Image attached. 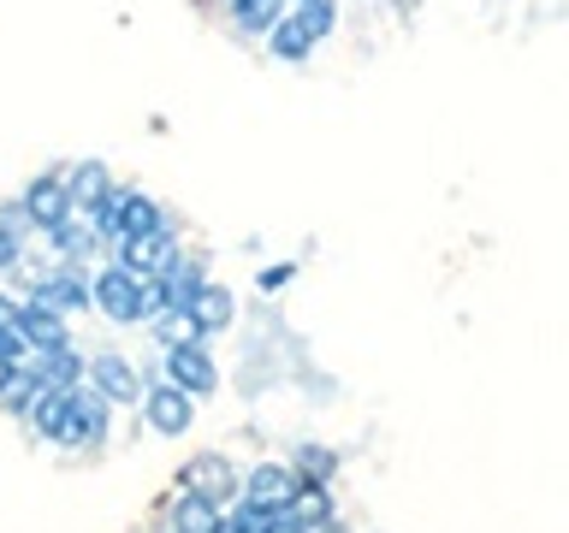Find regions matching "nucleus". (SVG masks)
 Wrapping results in <instances>:
<instances>
[{
	"mask_svg": "<svg viewBox=\"0 0 569 533\" xmlns=\"http://www.w3.org/2000/svg\"><path fill=\"white\" fill-rule=\"evenodd\" d=\"M89 302L113 320V326H149V320L160 314V284L154 279H131L124 266H107V273H96V284H89Z\"/></svg>",
	"mask_w": 569,
	"mask_h": 533,
	"instance_id": "nucleus-1",
	"label": "nucleus"
},
{
	"mask_svg": "<svg viewBox=\"0 0 569 533\" xmlns=\"http://www.w3.org/2000/svg\"><path fill=\"white\" fill-rule=\"evenodd\" d=\"M137 403H142V421H149L160 439H184L190 421H196V398H184V391L167 385V380H160V385H142Z\"/></svg>",
	"mask_w": 569,
	"mask_h": 533,
	"instance_id": "nucleus-2",
	"label": "nucleus"
},
{
	"mask_svg": "<svg viewBox=\"0 0 569 533\" xmlns=\"http://www.w3.org/2000/svg\"><path fill=\"white\" fill-rule=\"evenodd\" d=\"M18 208H24L30 231H60V225L71 220V213H78V208H71V195H66V167L36 178V184L24 190V202H18Z\"/></svg>",
	"mask_w": 569,
	"mask_h": 533,
	"instance_id": "nucleus-3",
	"label": "nucleus"
},
{
	"mask_svg": "<svg viewBox=\"0 0 569 533\" xmlns=\"http://www.w3.org/2000/svg\"><path fill=\"white\" fill-rule=\"evenodd\" d=\"M83 385H89V391H101L107 403H137L149 380H142V373H137L131 362H124V355L101 350L96 362H83Z\"/></svg>",
	"mask_w": 569,
	"mask_h": 533,
	"instance_id": "nucleus-4",
	"label": "nucleus"
},
{
	"mask_svg": "<svg viewBox=\"0 0 569 533\" xmlns=\"http://www.w3.org/2000/svg\"><path fill=\"white\" fill-rule=\"evenodd\" d=\"M184 492L220 510L226 497L238 492V469H231V462H226L220 451H202V456H190V462H184Z\"/></svg>",
	"mask_w": 569,
	"mask_h": 533,
	"instance_id": "nucleus-5",
	"label": "nucleus"
},
{
	"mask_svg": "<svg viewBox=\"0 0 569 533\" xmlns=\"http://www.w3.org/2000/svg\"><path fill=\"white\" fill-rule=\"evenodd\" d=\"M178 255H184V249H178L172 231H154V238L119 243V261H113V266H124L131 279H160V273H167V266H172Z\"/></svg>",
	"mask_w": 569,
	"mask_h": 533,
	"instance_id": "nucleus-6",
	"label": "nucleus"
},
{
	"mask_svg": "<svg viewBox=\"0 0 569 533\" xmlns=\"http://www.w3.org/2000/svg\"><path fill=\"white\" fill-rule=\"evenodd\" d=\"M107 403L101 391H89V385H71V415H66V433L60 444H101L107 439Z\"/></svg>",
	"mask_w": 569,
	"mask_h": 533,
	"instance_id": "nucleus-7",
	"label": "nucleus"
},
{
	"mask_svg": "<svg viewBox=\"0 0 569 533\" xmlns=\"http://www.w3.org/2000/svg\"><path fill=\"white\" fill-rule=\"evenodd\" d=\"M167 385H178L184 398H208L220 385V373H213L202 344H178V350H167Z\"/></svg>",
	"mask_w": 569,
	"mask_h": 533,
	"instance_id": "nucleus-8",
	"label": "nucleus"
},
{
	"mask_svg": "<svg viewBox=\"0 0 569 533\" xmlns=\"http://www.w3.org/2000/svg\"><path fill=\"white\" fill-rule=\"evenodd\" d=\"M12 326H18V338H24V344H30L36 355H48V350H66V344H71V332H66V314L42 309V302H18Z\"/></svg>",
	"mask_w": 569,
	"mask_h": 533,
	"instance_id": "nucleus-9",
	"label": "nucleus"
},
{
	"mask_svg": "<svg viewBox=\"0 0 569 533\" xmlns=\"http://www.w3.org/2000/svg\"><path fill=\"white\" fill-rule=\"evenodd\" d=\"M30 302H42V309H53V314H78V309H89V279L78 273V266H53V273L36 279Z\"/></svg>",
	"mask_w": 569,
	"mask_h": 533,
	"instance_id": "nucleus-10",
	"label": "nucleus"
},
{
	"mask_svg": "<svg viewBox=\"0 0 569 533\" xmlns=\"http://www.w3.org/2000/svg\"><path fill=\"white\" fill-rule=\"evenodd\" d=\"M291 492H297V474L284 469V462H261V469L243 480V504H256V510H284Z\"/></svg>",
	"mask_w": 569,
	"mask_h": 533,
	"instance_id": "nucleus-11",
	"label": "nucleus"
},
{
	"mask_svg": "<svg viewBox=\"0 0 569 533\" xmlns=\"http://www.w3.org/2000/svg\"><path fill=\"white\" fill-rule=\"evenodd\" d=\"M284 515H291L297 527L332 522V486H327V480H297V492L284 497Z\"/></svg>",
	"mask_w": 569,
	"mask_h": 533,
	"instance_id": "nucleus-12",
	"label": "nucleus"
},
{
	"mask_svg": "<svg viewBox=\"0 0 569 533\" xmlns=\"http://www.w3.org/2000/svg\"><path fill=\"white\" fill-rule=\"evenodd\" d=\"M231 314H238V296H231L226 284H202V291H196V302H190V320H196V332H202V338L226 332Z\"/></svg>",
	"mask_w": 569,
	"mask_h": 533,
	"instance_id": "nucleus-13",
	"label": "nucleus"
},
{
	"mask_svg": "<svg viewBox=\"0 0 569 533\" xmlns=\"http://www.w3.org/2000/svg\"><path fill=\"white\" fill-rule=\"evenodd\" d=\"M107 190H113V178H107V167H101L96 154L78 160V167H66V195H71V208H83V213H89Z\"/></svg>",
	"mask_w": 569,
	"mask_h": 533,
	"instance_id": "nucleus-14",
	"label": "nucleus"
},
{
	"mask_svg": "<svg viewBox=\"0 0 569 533\" xmlns=\"http://www.w3.org/2000/svg\"><path fill=\"white\" fill-rule=\"evenodd\" d=\"M66 415H71V385H42L24 421H30L42 439H60V433H66Z\"/></svg>",
	"mask_w": 569,
	"mask_h": 533,
	"instance_id": "nucleus-15",
	"label": "nucleus"
},
{
	"mask_svg": "<svg viewBox=\"0 0 569 533\" xmlns=\"http://www.w3.org/2000/svg\"><path fill=\"white\" fill-rule=\"evenodd\" d=\"M154 231H172V220L160 213V202H149V195H131V208H124L119 220V243H137V238H154Z\"/></svg>",
	"mask_w": 569,
	"mask_h": 533,
	"instance_id": "nucleus-16",
	"label": "nucleus"
},
{
	"mask_svg": "<svg viewBox=\"0 0 569 533\" xmlns=\"http://www.w3.org/2000/svg\"><path fill=\"white\" fill-rule=\"evenodd\" d=\"M36 380H42V385H83V355L78 350H48V355H36Z\"/></svg>",
	"mask_w": 569,
	"mask_h": 533,
	"instance_id": "nucleus-17",
	"label": "nucleus"
},
{
	"mask_svg": "<svg viewBox=\"0 0 569 533\" xmlns=\"http://www.w3.org/2000/svg\"><path fill=\"white\" fill-rule=\"evenodd\" d=\"M48 238L60 243V255H66V261H83L89 249H96V238H101V231H96V220H89V213L78 208V213H71V220H66L60 231H48Z\"/></svg>",
	"mask_w": 569,
	"mask_h": 533,
	"instance_id": "nucleus-18",
	"label": "nucleus"
},
{
	"mask_svg": "<svg viewBox=\"0 0 569 533\" xmlns=\"http://www.w3.org/2000/svg\"><path fill=\"white\" fill-rule=\"evenodd\" d=\"M231 18L243 36H267L284 18V0H231Z\"/></svg>",
	"mask_w": 569,
	"mask_h": 533,
	"instance_id": "nucleus-19",
	"label": "nucleus"
},
{
	"mask_svg": "<svg viewBox=\"0 0 569 533\" xmlns=\"http://www.w3.org/2000/svg\"><path fill=\"white\" fill-rule=\"evenodd\" d=\"M220 527V510L202 504V497H190V492H178V504H172V533H213Z\"/></svg>",
	"mask_w": 569,
	"mask_h": 533,
	"instance_id": "nucleus-20",
	"label": "nucleus"
},
{
	"mask_svg": "<svg viewBox=\"0 0 569 533\" xmlns=\"http://www.w3.org/2000/svg\"><path fill=\"white\" fill-rule=\"evenodd\" d=\"M149 326H154V338H160L167 350H178V344H202V332H196L190 309H160V314L149 320Z\"/></svg>",
	"mask_w": 569,
	"mask_h": 533,
	"instance_id": "nucleus-21",
	"label": "nucleus"
},
{
	"mask_svg": "<svg viewBox=\"0 0 569 533\" xmlns=\"http://www.w3.org/2000/svg\"><path fill=\"white\" fill-rule=\"evenodd\" d=\"M291 18H297V30L309 36V42H320V36H332V24H338V7H332V0H297Z\"/></svg>",
	"mask_w": 569,
	"mask_h": 533,
	"instance_id": "nucleus-22",
	"label": "nucleus"
},
{
	"mask_svg": "<svg viewBox=\"0 0 569 533\" xmlns=\"http://www.w3.org/2000/svg\"><path fill=\"white\" fill-rule=\"evenodd\" d=\"M297 480H332V469H338V456L327 451V444H297V456L284 462Z\"/></svg>",
	"mask_w": 569,
	"mask_h": 533,
	"instance_id": "nucleus-23",
	"label": "nucleus"
},
{
	"mask_svg": "<svg viewBox=\"0 0 569 533\" xmlns=\"http://www.w3.org/2000/svg\"><path fill=\"white\" fill-rule=\"evenodd\" d=\"M36 391H42V380H36V368H12V380L0 385V409H12V415H30Z\"/></svg>",
	"mask_w": 569,
	"mask_h": 533,
	"instance_id": "nucleus-24",
	"label": "nucleus"
},
{
	"mask_svg": "<svg viewBox=\"0 0 569 533\" xmlns=\"http://www.w3.org/2000/svg\"><path fill=\"white\" fill-rule=\"evenodd\" d=\"M267 42H273V60H291V66H297V60H302V53H309V48H315V42H309V36H302V30H297V18H291V12H284V18H279V24H273V30H267Z\"/></svg>",
	"mask_w": 569,
	"mask_h": 533,
	"instance_id": "nucleus-25",
	"label": "nucleus"
},
{
	"mask_svg": "<svg viewBox=\"0 0 569 533\" xmlns=\"http://www.w3.org/2000/svg\"><path fill=\"white\" fill-rule=\"evenodd\" d=\"M18 261H24V243H18L12 231L0 225V273H7V266H18Z\"/></svg>",
	"mask_w": 569,
	"mask_h": 533,
	"instance_id": "nucleus-26",
	"label": "nucleus"
},
{
	"mask_svg": "<svg viewBox=\"0 0 569 533\" xmlns=\"http://www.w3.org/2000/svg\"><path fill=\"white\" fill-rule=\"evenodd\" d=\"M291 273H297L291 261H284V266H267V273H261V291H284V284H291Z\"/></svg>",
	"mask_w": 569,
	"mask_h": 533,
	"instance_id": "nucleus-27",
	"label": "nucleus"
},
{
	"mask_svg": "<svg viewBox=\"0 0 569 533\" xmlns=\"http://www.w3.org/2000/svg\"><path fill=\"white\" fill-rule=\"evenodd\" d=\"M267 533H309V527H297L284 510H273V515H267Z\"/></svg>",
	"mask_w": 569,
	"mask_h": 533,
	"instance_id": "nucleus-28",
	"label": "nucleus"
},
{
	"mask_svg": "<svg viewBox=\"0 0 569 533\" xmlns=\"http://www.w3.org/2000/svg\"><path fill=\"white\" fill-rule=\"evenodd\" d=\"M309 533H350L345 522H320V527H309Z\"/></svg>",
	"mask_w": 569,
	"mask_h": 533,
	"instance_id": "nucleus-29",
	"label": "nucleus"
},
{
	"mask_svg": "<svg viewBox=\"0 0 569 533\" xmlns=\"http://www.w3.org/2000/svg\"><path fill=\"white\" fill-rule=\"evenodd\" d=\"M12 380V362H0V385H7Z\"/></svg>",
	"mask_w": 569,
	"mask_h": 533,
	"instance_id": "nucleus-30",
	"label": "nucleus"
},
{
	"mask_svg": "<svg viewBox=\"0 0 569 533\" xmlns=\"http://www.w3.org/2000/svg\"><path fill=\"white\" fill-rule=\"evenodd\" d=\"M403 7H409V0H403Z\"/></svg>",
	"mask_w": 569,
	"mask_h": 533,
	"instance_id": "nucleus-31",
	"label": "nucleus"
}]
</instances>
